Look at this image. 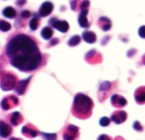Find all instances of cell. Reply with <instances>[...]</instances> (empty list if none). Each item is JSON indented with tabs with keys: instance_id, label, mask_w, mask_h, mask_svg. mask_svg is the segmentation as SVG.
Masks as SVG:
<instances>
[{
	"instance_id": "cell-11",
	"label": "cell",
	"mask_w": 145,
	"mask_h": 140,
	"mask_svg": "<svg viewBox=\"0 0 145 140\" xmlns=\"http://www.w3.org/2000/svg\"><path fill=\"white\" fill-rule=\"evenodd\" d=\"M22 134H24L26 138H35L37 137L39 133L37 129H36L31 124H27L22 127Z\"/></svg>"
},
{
	"instance_id": "cell-22",
	"label": "cell",
	"mask_w": 145,
	"mask_h": 140,
	"mask_svg": "<svg viewBox=\"0 0 145 140\" xmlns=\"http://www.w3.org/2000/svg\"><path fill=\"white\" fill-rule=\"evenodd\" d=\"M11 29V24L8 23V21H3V20H0V31L2 32H8Z\"/></svg>"
},
{
	"instance_id": "cell-5",
	"label": "cell",
	"mask_w": 145,
	"mask_h": 140,
	"mask_svg": "<svg viewBox=\"0 0 145 140\" xmlns=\"http://www.w3.org/2000/svg\"><path fill=\"white\" fill-rule=\"evenodd\" d=\"M19 104V99L14 95H9L3 98V100L0 103V106L3 110H8L15 106H17Z\"/></svg>"
},
{
	"instance_id": "cell-13",
	"label": "cell",
	"mask_w": 145,
	"mask_h": 140,
	"mask_svg": "<svg viewBox=\"0 0 145 140\" xmlns=\"http://www.w3.org/2000/svg\"><path fill=\"white\" fill-rule=\"evenodd\" d=\"M12 133V127L3 121H0V137L7 139Z\"/></svg>"
},
{
	"instance_id": "cell-18",
	"label": "cell",
	"mask_w": 145,
	"mask_h": 140,
	"mask_svg": "<svg viewBox=\"0 0 145 140\" xmlns=\"http://www.w3.org/2000/svg\"><path fill=\"white\" fill-rule=\"evenodd\" d=\"M40 25V16L38 14H34L33 17L29 21V27L31 31H35L39 27Z\"/></svg>"
},
{
	"instance_id": "cell-7",
	"label": "cell",
	"mask_w": 145,
	"mask_h": 140,
	"mask_svg": "<svg viewBox=\"0 0 145 140\" xmlns=\"http://www.w3.org/2000/svg\"><path fill=\"white\" fill-rule=\"evenodd\" d=\"M31 78H32V76H30V77H28V78L25 79V80H20L19 82H16V84H15V86H14V92H15L18 95H20V96L24 95V94L25 93V92H26V89H27V87H28L29 82L31 81Z\"/></svg>"
},
{
	"instance_id": "cell-2",
	"label": "cell",
	"mask_w": 145,
	"mask_h": 140,
	"mask_svg": "<svg viewBox=\"0 0 145 140\" xmlns=\"http://www.w3.org/2000/svg\"><path fill=\"white\" fill-rule=\"evenodd\" d=\"M93 108V100L87 95L78 93L74 98L73 105L71 108L72 115L81 120H86L92 115Z\"/></svg>"
},
{
	"instance_id": "cell-23",
	"label": "cell",
	"mask_w": 145,
	"mask_h": 140,
	"mask_svg": "<svg viewBox=\"0 0 145 140\" xmlns=\"http://www.w3.org/2000/svg\"><path fill=\"white\" fill-rule=\"evenodd\" d=\"M110 121H110V118L105 116V117H102V118L100 119L99 124H100V126H102V127H108V126L110 125Z\"/></svg>"
},
{
	"instance_id": "cell-19",
	"label": "cell",
	"mask_w": 145,
	"mask_h": 140,
	"mask_svg": "<svg viewBox=\"0 0 145 140\" xmlns=\"http://www.w3.org/2000/svg\"><path fill=\"white\" fill-rule=\"evenodd\" d=\"M3 15L5 16L6 18H9V19H14L16 17L17 15V12L16 10L13 8V7H6L4 9H3Z\"/></svg>"
},
{
	"instance_id": "cell-27",
	"label": "cell",
	"mask_w": 145,
	"mask_h": 140,
	"mask_svg": "<svg viewBox=\"0 0 145 140\" xmlns=\"http://www.w3.org/2000/svg\"><path fill=\"white\" fill-rule=\"evenodd\" d=\"M31 13L29 10L25 9V10L21 11V13H20V17H21L22 19H27V18H29V17L31 16Z\"/></svg>"
},
{
	"instance_id": "cell-4",
	"label": "cell",
	"mask_w": 145,
	"mask_h": 140,
	"mask_svg": "<svg viewBox=\"0 0 145 140\" xmlns=\"http://www.w3.org/2000/svg\"><path fill=\"white\" fill-rule=\"evenodd\" d=\"M48 23L52 27H54V28L57 29L58 31H59L60 33H67L69 30V27H70L69 23L66 21H65V20L60 21V20L57 19L56 17H52L48 21Z\"/></svg>"
},
{
	"instance_id": "cell-14",
	"label": "cell",
	"mask_w": 145,
	"mask_h": 140,
	"mask_svg": "<svg viewBox=\"0 0 145 140\" xmlns=\"http://www.w3.org/2000/svg\"><path fill=\"white\" fill-rule=\"evenodd\" d=\"M98 25L99 27L103 30V31H109L111 27H112V23H111V21L105 17V16H101L99 21H98Z\"/></svg>"
},
{
	"instance_id": "cell-12",
	"label": "cell",
	"mask_w": 145,
	"mask_h": 140,
	"mask_svg": "<svg viewBox=\"0 0 145 140\" xmlns=\"http://www.w3.org/2000/svg\"><path fill=\"white\" fill-rule=\"evenodd\" d=\"M88 13V9H81V12L78 16V23H79L80 27H82L83 28H88L90 27V23L87 18Z\"/></svg>"
},
{
	"instance_id": "cell-6",
	"label": "cell",
	"mask_w": 145,
	"mask_h": 140,
	"mask_svg": "<svg viewBox=\"0 0 145 140\" xmlns=\"http://www.w3.org/2000/svg\"><path fill=\"white\" fill-rule=\"evenodd\" d=\"M78 137H79V127L71 124L68 125L63 133L64 139H76Z\"/></svg>"
},
{
	"instance_id": "cell-10",
	"label": "cell",
	"mask_w": 145,
	"mask_h": 140,
	"mask_svg": "<svg viewBox=\"0 0 145 140\" xmlns=\"http://www.w3.org/2000/svg\"><path fill=\"white\" fill-rule=\"evenodd\" d=\"M110 102L112 105L116 108H123L127 104V99L124 97L120 96L118 94H114L110 98Z\"/></svg>"
},
{
	"instance_id": "cell-3",
	"label": "cell",
	"mask_w": 145,
	"mask_h": 140,
	"mask_svg": "<svg viewBox=\"0 0 145 140\" xmlns=\"http://www.w3.org/2000/svg\"><path fill=\"white\" fill-rule=\"evenodd\" d=\"M17 82V76L11 72H3L0 76V88L4 91L13 90Z\"/></svg>"
},
{
	"instance_id": "cell-17",
	"label": "cell",
	"mask_w": 145,
	"mask_h": 140,
	"mask_svg": "<svg viewBox=\"0 0 145 140\" xmlns=\"http://www.w3.org/2000/svg\"><path fill=\"white\" fill-rule=\"evenodd\" d=\"M135 100L139 104H144L145 102V89L144 86L137 89L135 92Z\"/></svg>"
},
{
	"instance_id": "cell-9",
	"label": "cell",
	"mask_w": 145,
	"mask_h": 140,
	"mask_svg": "<svg viewBox=\"0 0 145 140\" xmlns=\"http://www.w3.org/2000/svg\"><path fill=\"white\" fill-rule=\"evenodd\" d=\"M127 114L126 111L117 110L112 114V115L110 117V121H112L116 124H121L127 121Z\"/></svg>"
},
{
	"instance_id": "cell-15",
	"label": "cell",
	"mask_w": 145,
	"mask_h": 140,
	"mask_svg": "<svg viewBox=\"0 0 145 140\" xmlns=\"http://www.w3.org/2000/svg\"><path fill=\"white\" fill-rule=\"evenodd\" d=\"M82 38L85 42L88 43V44H93L97 41V35L95 33L92 32V31H84L82 33Z\"/></svg>"
},
{
	"instance_id": "cell-8",
	"label": "cell",
	"mask_w": 145,
	"mask_h": 140,
	"mask_svg": "<svg viewBox=\"0 0 145 140\" xmlns=\"http://www.w3.org/2000/svg\"><path fill=\"white\" fill-rule=\"evenodd\" d=\"M53 9H54L53 3H51L49 1H46L42 3L37 14L39 15L40 17H47L53 12Z\"/></svg>"
},
{
	"instance_id": "cell-1",
	"label": "cell",
	"mask_w": 145,
	"mask_h": 140,
	"mask_svg": "<svg viewBox=\"0 0 145 140\" xmlns=\"http://www.w3.org/2000/svg\"><path fill=\"white\" fill-rule=\"evenodd\" d=\"M5 55L9 63L25 73L38 69L42 63V55L37 41L25 33H14L8 40Z\"/></svg>"
},
{
	"instance_id": "cell-24",
	"label": "cell",
	"mask_w": 145,
	"mask_h": 140,
	"mask_svg": "<svg viewBox=\"0 0 145 140\" xmlns=\"http://www.w3.org/2000/svg\"><path fill=\"white\" fill-rule=\"evenodd\" d=\"M133 129L137 132H143L144 131V127L138 121H136L133 123Z\"/></svg>"
},
{
	"instance_id": "cell-16",
	"label": "cell",
	"mask_w": 145,
	"mask_h": 140,
	"mask_svg": "<svg viewBox=\"0 0 145 140\" xmlns=\"http://www.w3.org/2000/svg\"><path fill=\"white\" fill-rule=\"evenodd\" d=\"M24 121V118L23 116L20 115V112L16 111V112H14L10 115V117H9V121L10 123L13 125V126H19L20 124H21Z\"/></svg>"
},
{
	"instance_id": "cell-25",
	"label": "cell",
	"mask_w": 145,
	"mask_h": 140,
	"mask_svg": "<svg viewBox=\"0 0 145 140\" xmlns=\"http://www.w3.org/2000/svg\"><path fill=\"white\" fill-rule=\"evenodd\" d=\"M42 137L45 139H55L57 138V135L55 133H53V134H49V133H41Z\"/></svg>"
},
{
	"instance_id": "cell-20",
	"label": "cell",
	"mask_w": 145,
	"mask_h": 140,
	"mask_svg": "<svg viewBox=\"0 0 145 140\" xmlns=\"http://www.w3.org/2000/svg\"><path fill=\"white\" fill-rule=\"evenodd\" d=\"M54 34V31H53V28L51 27H45L42 29L41 31V36L43 39L45 40H48L52 38Z\"/></svg>"
},
{
	"instance_id": "cell-29",
	"label": "cell",
	"mask_w": 145,
	"mask_h": 140,
	"mask_svg": "<svg viewBox=\"0 0 145 140\" xmlns=\"http://www.w3.org/2000/svg\"><path fill=\"white\" fill-rule=\"evenodd\" d=\"M144 26H142V27L139 28V30H138V33H139V35H140V37H141L142 38H144Z\"/></svg>"
},
{
	"instance_id": "cell-30",
	"label": "cell",
	"mask_w": 145,
	"mask_h": 140,
	"mask_svg": "<svg viewBox=\"0 0 145 140\" xmlns=\"http://www.w3.org/2000/svg\"><path fill=\"white\" fill-rule=\"evenodd\" d=\"M59 42V40L58 38H54L52 41H50V43H49V44H52L51 45H54V44H58Z\"/></svg>"
},
{
	"instance_id": "cell-21",
	"label": "cell",
	"mask_w": 145,
	"mask_h": 140,
	"mask_svg": "<svg viewBox=\"0 0 145 140\" xmlns=\"http://www.w3.org/2000/svg\"><path fill=\"white\" fill-rule=\"evenodd\" d=\"M80 42H81V37L79 35H74L73 37H71L69 39L68 45L71 46V47H74V46H76L77 44H79Z\"/></svg>"
},
{
	"instance_id": "cell-28",
	"label": "cell",
	"mask_w": 145,
	"mask_h": 140,
	"mask_svg": "<svg viewBox=\"0 0 145 140\" xmlns=\"http://www.w3.org/2000/svg\"><path fill=\"white\" fill-rule=\"evenodd\" d=\"M25 3H26V0H18L15 3H16V5H17V6L21 7V6L25 5Z\"/></svg>"
},
{
	"instance_id": "cell-31",
	"label": "cell",
	"mask_w": 145,
	"mask_h": 140,
	"mask_svg": "<svg viewBox=\"0 0 145 140\" xmlns=\"http://www.w3.org/2000/svg\"><path fill=\"white\" fill-rule=\"evenodd\" d=\"M110 139V138L108 137V136H106V135H101V136L99 137V139Z\"/></svg>"
},
{
	"instance_id": "cell-26",
	"label": "cell",
	"mask_w": 145,
	"mask_h": 140,
	"mask_svg": "<svg viewBox=\"0 0 145 140\" xmlns=\"http://www.w3.org/2000/svg\"><path fill=\"white\" fill-rule=\"evenodd\" d=\"M89 5H90V2H89V0H83V1L81 3V4H80L79 8H80V9H88Z\"/></svg>"
}]
</instances>
